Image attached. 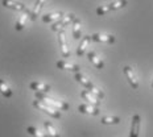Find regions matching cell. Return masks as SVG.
<instances>
[{
  "label": "cell",
  "mask_w": 153,
  "mask_h": 137,
  "mask_svg": "<svg viewBox=\"0 0 153 137\" xmlns=\"http://www.w3.org/2000/svg\"><path fill=\"white\" fill-rule=\"evenodd\" d=\"M34 95H36V99L37 100H40L41 103L46 104V106L52 107V108H54V110H57V111H66V110H69V104L66 103V101L56 100V99H53V98L48 96V95L44 94V92H36Z\"/></svg>",
  "instance_id": "cell-1"
},
{
  "label": "cell",
  "mask_w": 153,
  "mask_h": 137,
  "mask_svg": "<svg viewBox=\"0 0 153 137\" xmlns=\"http://www.w3.org/2000/svg\"><path fill=\"white\" fill-rule=\"evenodd\" d=\"M127 4H128L127 0H116V1L110 3V4H107V5H99V7L97 8V15L98 16H104L106 13H108V12H111V11H116V9L124 8Z\"/></svg>",
  "instance_id": "cell-2"
},
{
  "label": "cell",
  "mask_w": 153,
  "mask_h": 137,
  "mask_svg": "<svg viewBox=\"0 0 153 137\" xmlns=\"http://www.w3.org/2000/svg\"><path fill=\"white\" fill-rule=\"evenodd\" d=\"M33 107L37 108L38 111H42V112H45L46 115H49L50 117H53V119H59L61 117V112L57 110H54V108L46 106V104L41 103L40 100H34L33 101Z\"/></svg>",
  "instance_id": "cell-3"
},
{
  "label": "cell",
  "mask_w": 153,
  "mask_h": 137,
  "mask_svg": "<svg viewBox=\"0 0 153 137\" xmlns=\"http://www.w3.org/2000/svg\"><path fill=\"white\" fill-rule=\"evenodd\" d=\"M123 73H124V75H126L128 83L131 84V87H132L133 90H137L139 88V81H137V78H136V75H135V73H133L132 67H131V66H124Z\"/></svg>",
  "instance_id": "cell-4"
},
{
  "label": "cell",
  "mask_w": 153,
  "mask_h": 137,
  "mask_svg": "<svg viewBox=\"0 0 153 137\" xmlns=\"http://www.w3.org/2000/svg\"><path fill=\"white\" fill-rule=\"evenodd\" d=\"M140 127H141V117H140L139 113H135L132 116V124H131L129 137H139V135H140Z\"/></svg>",
  "instance_id": "cell-5"
},
{
  "label": "cell",
  "mask_w": 153,
  "mask_h": 137,
  "mask_svg": "<svg viewBox=\"0 0 153 137\" xmlns=\"http://www.w3.org/2000/svg\"><path fill=\"white\" fill-rule=\"evenodd\" d=\"M74 16L75 15H73V13H70L68 16H65L63 19H61V20H58V21H56V23L53 24V27H52V30L53 32H59V30H62L65 27H68V25L73 21V19H74Z\"/></svg>",
  "instance_id": "cell-6"
},
{
  "label": "cell",
  "mask_w": 153,
  "mask_h": 137,
  "mask_svg": "<svg viewBox=\"0 0 153 137\" xmlns=\"http://www.w3.org/2000/svg\"><path fill=\"white\" fill-rule=\"evenodd\" d=\"M58 44L59 47H61V54L63 58H69L70 56V50L68 47V42H66V37H65V32L59 30L58 32Z\"/></svg>",
  "instance_id": "cell-7"
},
{
  "label": "cell",
  "mask_w": 153,
  "mask_h": 137,
  "mask_svg": "<svg viewBox=\"0 0 153 137\" xmlns=\"http://www.w3.org/2000/svg\"><path fill=\"white\" fill-rule=\"evenodd\" d=\"M91 37V41L95 42H106V44H114L116 38L112 34H102V33H94Z\"/></svg>",
  "instance_id": "cell-8"
},
{
  "label": "cell",
  "mask_w": 153,
  "mask_h": 137,
  "mask_svg": "<svg viewBox=\"0 0 153 137\" xmlns=\"http://www.w3.org/2000/svg\"><path fill=\"white\" fill-rule=\"evenodd\" d=\"M1 4L4 5L5 8H9V9H13V11H21V12H25L28 11L27 7L23 4V3H19V1H15V0H1Z\"/></svg>",
  "instance_id": "cell-9"
},
{
  "label": "cell",
  "mask_w": 153,
  "mask_h": 137,
  "mask_svg": "<svg viewBox=\"0 0 153 137\" xmlns=\"http://www.w3.org/2000/svg\"><path fill=\"white\" fill-rule=\"evenodd\" d=\"M78 111L81 113H85V115H92V116H98V115L100 113L99 108L98 107H94L91 106V104H81V106H78Z\"/></svg>",
  "instance_id": "cell-10"
},
{
  "label": "cell",
  "mask_w": 153,
  "mask_h": 137,
  "mask_svg": "<svg viewBox=\"0 0 153 137\" xmlns=\"http://www.w3.org/2000/svg\"><path fill=\"white\" fill-rule=\"evenodd\" d=\"M81 98L83 100H86V103L87 104H91V106H94V107H99L100 106V100L97 99V98H95L91 92H88L87 90H82Z\"/></svg>",
  "instance_id": "cell-11"
},
{
  "label": "cell",
  "mask_w": 153,
  "mask_h": 137,
  "mask_svg": "<svg viewBox=\"0 0 153 137\" xmlns=\"http://www.w3.org/2000/svg\"><path fill=\"white\" fill-rule=\"evenodd\" d=\"M87 58H88V61H90L97 69L102 70V69L104 67V62H103V59H100L99 57L97 56V53H95L94 50H90V52L87 53Z\"/></svg>",
  "instance_id": "cell-12"
},
{
  "label": "cell",
  "mask_w": 153,
  "mask_h": 137,
  "mask_svg": "<svg viewBox=\"0 0 153 137\" xmlns=\"http://www.w3.org/2000/svg\"><path fill=\"white\" fill-rule=\"evenodd\" d=\"M71 30H73V37L75 40H79L82 34V24H81V20L78 17H75V16L71 21Z\"/></svg>",
  "instance_id": "cell-13"
},
{
  "label": "cell",
  "mask_w": 153,
  "mask_h": 137,
  "mask_svg": "<svg viewBox=\"0 0 153 137\" xmlns=\"http://www.w3.org/2000/svg\"><path fill=\"white\" fill-rule=\"evenodd\" d=\"M29 88H30V90H33L34 92H44V94H46V92L50 91V86L49 84L41 83V82H37V81L30 82V83H29Z\"/></svg>",
  "instance_id": "cell-14"
},
{
  "label": "cell",
  "mask_w": 153,
  "mask_h": 137,
  "mask_svg": "<svg viewBox=\"0 0 153 137\" xmlns=\"http://www.w3.org/2000/svg\"><path fill=\"white\" fill-rule=\"evenodd\" d=\"M74 79L76 82H78V83H81L82 86H83V87L86 88V90H88L90 91L92 87H94V84L91 83V81L90 79H87L86 78V76L82 74V73H75V75H74Z\"/></svg>",
  "instance_id": "cell-15"
},
{
  "label": "cell",
  "mask_w": 153,
  "mask_h": 137,
  "mask_svg": "<svg viewBox=\"0 0 153 137\" xmlns=\"http://www.w3.org/2000/svg\"><path fill=\"white\" fill-rule=\"evenodd\" d=\"M29 16H30L29 11H25L23 15L19 16L17 21H16V24H15V29L16 30H23L24 27H25V24H27V21H28V19H29Z\"/></svg>",
  "instance_id": "cell-16"
},
{
  "label": "cell",
  "mask_w": 153,
  "mask_h": 137,
  "mask_svg": "<svg viewBox=\"0 0 153 137\" xmlns=\"http://www.w3.org/2000/svg\"><path fill=\"white\" fill-rule=\"evenodd\" d=\"M63 16H65V15H63L62 12H53V13H48L45 16H42V23H45V24L54 23V21L61 20Z\"/></svg>",
  "instance_id": "cell-17"
},
{
  "label": "cell",
  "mask_w": 153,
  "mask_h": 137,
  "mask_svg": "<svg viewBox=\"0 0 153 137\" xmlns=\"http://www.w3.org/2000/svg\"><path fill=\"white\" fill-rule=\"evenodd\" d=\"M57 67L61 69V70H70V71H74V73H79V67L78 65H74V63H69L66 61H58L57 62Z\"/></svg>",
  "instance_id": "cell-18"
},
{
  "label": "cell",
  "mask_w": 153,
  "mask_h": 137,
  "mask_svg": "<svg viewBox=\"0 0 153 137\" xmlns=\"http://www.w3.org/2000/svg\"><path fill=\"white\" fill-rule=\"evenodd\" d=\"M90 41H91V37H90V36H85V37H82L81 42H79L78 47H76V56H78V57L83 56L85 52H86V47H87V45L90 44Z\"/></svg>",
  "instance_id": "cell-19"
},
{
  "label": "cell",
  "mask_w": 153,
  "mask_h": 137,
  "mask_svg": "<svg viewBox=\"0 0 153 137\" xmlns=\"http://www.w3.org/2000/svg\"><path fill=\"white\" fill-rule=\"evenodd\" d=\"M46 3V0H37L36 1V4H34V7H33V11L30 12V20H36L37 19V16L40 15V11L44 7V4Z\"/></svg>",
  "instance_id": "cell-20"
},
{
  "label": "cell",
  "mask_w": 153,
  "mask_h": 137,
  "mask_svg": "<svg viewBox=\"0 0 153 137\" xmlns=\"http://www.w3.org/2000/svg\"><path fill=\"white\" fill-rule=\"evenodd\" d=\"M0 94L4 98H11L12 96V90L9 88V86L5 83L4 79H0Z\"/></svg>",
  "instance_id": "cell-21"
},
{
  "label": "cell",
  "mask_w": 153,
  "mask_h": 137,
  "mask_svg": "<svg viewBox=\"0 0 153 137\" xmlns=\"http://www.w3.org/2000/svg\"><path fill=\"white\" fill-rule=\"evenodd\" d=\"M100 123L104 125H112V124H119L120 123V117L117 116H103L100 119Z\"/></svg>",
  "instance_id": "cell-22"
},
{
  "label": "cell",
  "mask_w": 153,
  "mask_h": 137,
  "mask_svg": "<svg viewBox=\"0 0 153 137\" xmlns=\"http://www.w3.org/2000/svg\"><path fill=\"white\" fill-rule=\"evenodd\" d=\"M44 127H45V129L48 132V136H49V137H61V136H59V133L56 130V128H54L53 124L50 121H45V123H44Z\"/></svg>",
  "instance_id": "cell-23"
},
{
  "label": "cell",
  "mask_w": 153,
  "mask_h": 137,
  "mask_svg": "<svg viewBox=\"0 0 153 137\" xmlns=\"http://www.w3.org/2000/svg\"><path fill=\"white\" fill-rule=\"evenodd\" d=\"M27 132L29 133L30 136H33V137H49L48 135H45V133H42V132H40L36 127H27Z\"/></svg>",
  "instance_id": "cell-24"
},
{
  "label": "cell",
  "mask_w": 153,
  "mask_h": 137,
  "mask_svg": "<svg viewBox=\"0 0 153 137\" xmlns=\"http://www.w3.org/2000/svg\"><path fill=\"white\" fill-rule=\"evenodd\" d=\"M152 88H153V79H152Z\"/></svg>",
  "instance_id": "cell-25"
}]
</instances>
